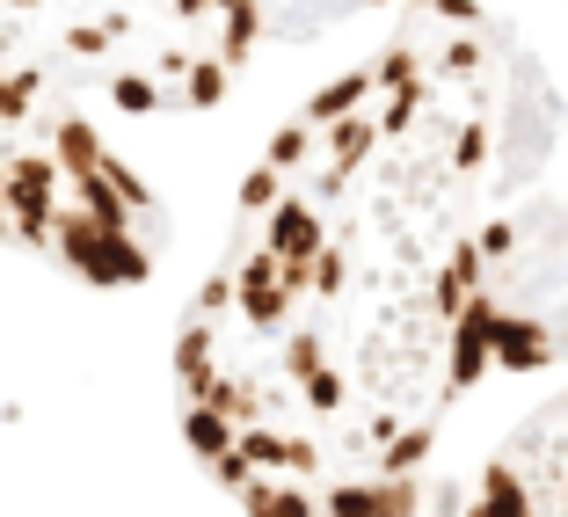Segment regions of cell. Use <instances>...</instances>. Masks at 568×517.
<instances>
[{
    "label": "cell",
    "mask_w": 568,
    "mask_h": 517,
    "mask_svg": "<svg viewBox=\"0 0 568 517\" xmlns=\"http://www.w3.org/2000/svg\"><path fill=\"white\" fill-rule=\"evenodd\" d=\"M168 212L95 124V102L0 37V249L88 284L153 277Z\"/></svg>",
    "instance_id": "7a4b0ae2"
},
{
    "label": "cell",
    "mask_w": 568,
    "mask_h": 517,
    "mask_svg": "<svg viewBox=\"0 0 568 517\" xmlns=\"http://www.w3.org/2000/svg\"><path fill=\"white\" fill-rule=\"evenodd\" d=\"M474 306L488 365H568V197H503L474 234Z\"/></svg>",
    "instance_id": "277c9868"
},
{
    "label": "cell",
    "mask_w": 568,
    "mask_h": 517,
    "mask_svg": "<svg viewBox=\"0 0 568 517\" xmlns=\"http://www.w3.org/2000/svg\"><path fill=\"white\" fill-rule=\"evenodd\" d=\"M474 517H568V394L547 401L510 445L488 459Z\"/></svg>",
    "instance_id": "5b68a950"
},
{
    "label": "cell",
    "mask_w": 568,
    "mask_h": 517,
    "mask_svg": "<svg viewBox=\"0 0 568 517\" xmlns=\"http://www.w3.org/2000/svg\"><path fill=\"white\" fill-rule=\"evenodd\" d=\"M379 0H248V22L255 37H314L343 16H365Z\"/></svg>",
    "instance_id": "8992f818"
},
{
    "label": "cell",
    "mask_w": 568,
    "mask_h": 517,
    "mask_svg": "<svg viewBox=\"0 0 568 517\" xmlns=\"http://www.w3.org/2000/svg\"><path fill=\"white\" fill-rule=\"evenodd\" d=\"M0 37L124 118L212 110L255 51L248 0H0Z\"/></svg>",
    "instance_id": "3957f363"
},
{
    "label": "cell",
    "mask_w": 568,
    "mask_h": 517,
    "mask_svg": "<svg viewBox=\"0 0 568 517\" xmlns=\"http://www.w3.org/2000/svg\"><path fill=\"white\" fill-rule=\"evenodd\" d=\"M554 132L518 30L408 0L263 146L175 335L190 452L248 517H416L437 430L488 372L474 234Z\"/></svg>",
    "instance_id": "6da1fadb"
}]
</instances>
